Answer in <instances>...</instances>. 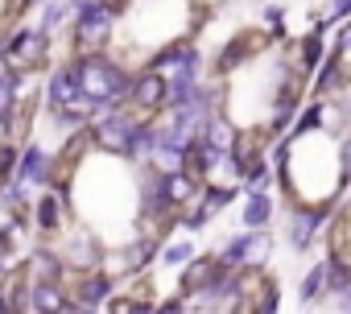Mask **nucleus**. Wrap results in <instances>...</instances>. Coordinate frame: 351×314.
Wrapping results in <instances>:
<instances>
[{"instance_id":"30","label":"nucleus","mask_w":351,"mask_h":314,"mask_svg":"<svg viewBox=\"0 0 351 314\" xmlns=\"http://www.w3.org/2000/svg\"><path fill=\"white\" fill-rule=\"evenodd\" d=\"M182 310H186V298H169V302L153 306V314H182Z\"/></svg>"},{"instance_id":"27","label":"nucleus","mask_w":351,"mask_h":314,"mask_svg":"<svg viewBox=\"0 0 351 314\" xmlns=\"http://www.w3.org/2000/svg\"><path fill=\"white\" fill-rule=\"evenodd\" d=\"M108 314H153L149 298H108Z\"/></svg>"},{"instance_id":"8","label":"nucleus","mask_w":351,"mask_h":314,"mask_svg":"<svg viewBox=\"0 0 351 314\" xmlns=\"http://www.w3.org/2000/svg\"><path fill=\"white\" fill-rule=\"evenodd\" d=\"M326 215H330V207H302L293 215V224H289V244L293 248H310L314 236L326 228Z\"/></svg>"},{"instance_id":"11","label":"nucleus","mask_w":351,"mask_h":314,"mask_svg":"<svg viewBox=\"0 0 351 314\" xmlns=\"http://www.w3.org/2000/svg\"><path fill=\"white\" fill-rule=\"evenodd\" d=\"M236 132H240V128H236L228 116H215V112H211V116H203V120H199V128H195V136H199L203 145H211L215 153H228V149H232V141H236Z\"/></svg>"},{"instance_id":"6","label":"nucleus","mask_w":351,"mask_h":314,"mask_svg":"<svg viewBox=\"0 0 351 314\" xmlns=\"http://www.w3.org/2000/svg\"><path fill=\"white\" fill-rule=\"evenodd\" d=\"M75 99H79V67H75V58H71V62H62V67L50 75V83H46V108L58 112V108H71Z\"/></svg>"},{"instance_id":"34","label":"nucleus","mask_w":351,"mask_h":314,"mask_svg":"<svg viewBox=\"0 0 351 314\" xmlns=\"http://www.w3.org/2000/svg\"><path fill=\"white\" fill-rule=\"evenodd\" d=\"M62 314H95V306H75V302H66Z\"/></svg>"},{"instance_id":"13","label":"nucleus","mask_w":351,"mask_h":314,"mask_svg":"<svg viewBox=\"0 0 351 314\" xmlns=\"http://www.w3.org/2000/svg\"><path fill=\"white\" fill-rule=\"evenodd\" d=\"M215 273H219V261H215V256H199V252H195V256L182 265V298H195V293L215 277Z\"/></svg>"},{"instance_id":"5","label":"nucleus","mask_w":351,"mask_h":314,"mask_svg":"<svg viewBox=\"0 0 351 314\" xmlns=\"http://www.w3.org/2000/svg\"><path fill=\"white\" fill-rule=\"evenodd\" d=\"M50 166H54V157H50L42 145H25V149H17L13 182H17V186H46V182H50Z\"/></svg>"},{"instance_id":"19","label":"nucleus","mask_w":351,"mask_h":314,"mask_svg":"<svg viewBox=\"0 0 351 314\" xmlns=\"http://www.w3.org/2000/svg\"><path fill=\"white\" fill-rule=\"evenodd\" d=\"M269 219H273V199L265 191H248V199H244V228L261 232V228H269Z\"/></svg>"},{"instance_id":"2","label":"nucleus","mask_w":351,"mask_h":314,"mask_svg":"<svg viewBox=\"0 0 351 314\" xmlns=\"http://www.w3.org/2000/svg\"><path fill=\"white\" fill-rule=\"evenodd\" d=\"M0 62L9 71H21V75L42 71L50 62V38L38 25H21V29H13V38L5 46H0Z\"/></svg>"},{"instance_id":"32","label":"nucleus","mask_w":351,"mask_h":314,"mask_svg":"<svg viewBox=\"0 0 351 314\" xmlns=\"http://www.w3.org/2000/svg\"><path fill=\"white\" fill-rule=\"evenodd\" d=\"M9 248H13V236H9V228H0V261L9 256Z\"/></svg>"},{"instance_id":"15","label":"nucleus","mask_w":351,"mask_h":314,"mask_svg":"<svg viewBox=\"0 0 351 314\" xmlns=\"http://www.w3.org/2000/svg\"><path fill=\"white\" fill-rule=\"evenodd\" d=\"M182 62H199V50L182 38V42H173V46H165V50H157L153 58H149V71H157V75H165V71H173V67H182Z\"/></svg>"},{"instance_id":"1","label":"nucleus","mask_w":351,"mask_h":314,"mask_svg":"<svg viewBox=\"0 0 351 314\" xmlns=\"http://www.w3.org/2000/svg\"><path fill=\"white\" fill-rule=\"evenodd\" d=\"M71 5V46L75 54H104V46L112 42V13L99 0H66Z\"/></svg>"},{"instance_id":"22","label":"nucleus","mask_w":351,"mask_h":314,"mask_svg":"<svg viewBox=\"0 0 351 314\" xmlns=\"http://www.w3.org/2000/svg\"><path fill=\"white\" fill-rule=\"evenodd\" d=\"M34 273H38L42 281H58V285H62L66 265H62V256H58L54 248H38V252H34Z\"/></svg>"},{"instance_id":"16","label":"nucleus","mask_w":351,"mask_h":314,"mask_svg":"<svg viewBox=\"0 0 351 314\" xmlns=\"http://www.w3.org/2000/svg\"><path fill=\"white\" fill-rule=\"evenodd\" d=\"M199 186H203V182H199V178H191L186 170H169V174H165V195H169V203L178 207V211H182L186 203H195V199H199Z\"/></svg>"},{"instance_id":"14","label":"nucleus","mask_w":351,"mask_h":314,"mask_svg":"<svg viewBox=\"0 0 351 314\" xmlns=\"http://www.w3.org/2000/svg\"><path fill=\"white\" fill-rule=\"evenodd\" d=\"M339 87H343V54L330 50V54L318 62V71H314V91H318V99H326V95H335Z\"/></svg>"},{"instance_id":"7","label":"nucleus","mask_w":351,"mask_h":314,"mask_svg":"<svg viewBox=\"0 0 351 314\" xmlns=\"http://www.w3.org/2000/svg\"><path fill=\"white\" fill-rule=\"evenodd\" d=\"M58 256H62V265H66V269H79V273H91V269H99V261H104L99 244H95L87 232H75V236H71V244H66Z\"/></svg>"},{"instance_id":"20","label":"nucleus","mask_w":351,"mask_h":314,"mask_svg":"<svg viewBox=\"0 0 351 314\" xmlns=\"http://www.w3.org/2000/svg\"><path fill=\"white\" fill-rule=\"evenodd\" d=\"M0 302H5V314H29V281L21 273L0 281Z\"/></svg>"},{"instance_id":"24","label":"nucleus","mask_w":351,"mask_h":314,"mask_svg":"<svg viewBox=\"0 0 351 314\" xmlns=\"http://www.w3.org/2000/svg\"><path fill=\"white\" fill-rule=\"evenodd\" d=\"M71 17V5L66 0H46V9H42V21H38V29L46 34V38H54L58 29H62V21Z\"/></svg>"},{"instance_id":"9","label":"nucleus","mask_w":351,"mask_h":314,"mask_svg":"<svg viewBox=\"0 0 351 314\" xmlns=\"http://www.w3.org/2000/svg\"><path fill=\"white\" fill-rule=\"evenodd\" d=\"M112 277L104 273V269H91V273H79V281H75V293H71V302L75 306H99V302H108L112 298Z\"/></svg>"},{"instance_id":"25","label":"nucleus","mask_w":351,"mask_h":314,"mask_svg":"<svg viewBox=\"0 0 351 314\" xmlns=\"http://www.w3.org/2000/svg\"><path fill=\"white\" fill-rule=\"evenodd\" d=\"M199 191H203L199 207H203L207 215H215V211H223L228 203H236V191H232V186H199Z\"/></svg>"},{"instance_id":"31","label":"nucleus","mask_w":351,"mask_h":314,"mask_svg":"<svg viewBox=\"0 0 351 314\" xmlns=\"http://www.w3.org/2000/svg\"><path fill=\"white\" fill-rule=\"evenodd\" d=\"M347 13H351V0H335V9H330V25H339Z\"/></svg>"},{"instance_id":"29","label":"nucleus","mask_w":351,"mask_h":314,"mask_svg":"<svg viewBox=\"0 0 351 314\" xmlns=\"http://www.w3.org/2000/svg\"><path fill=\"white\" fill-rule=\"evenodd\" d=\"M17 149L13 141H0V182H13V170H17Z\"/></svg>"},{"instance_id":"17","label":"nucleus","mask_w":351,"mask_h":314,"mask_svg":"<svg viewBox=\"0 0 351 314\" xmlns=\"http://www.w3.org/2000/svg\"><path fill=\"white\" fill-rule=\"evenodd\" d=\"M157 248H161L157 236H141L136 244H128V248L120 252V273H141V269L157 256Z\"/></svg>"},{"instance_id":"35","label":"nucleus","mask_w":351,"mask_h":314,"mask_svg":"<svg viewBox=\"0 0 351 314\" xmlns=\"http://www.w3.org/2000/svg\"><path fill=\"white\" fill-rule=\"evenodd\" d=\"M0 277H5V261H0Z\"/></svg>"},{"instance_id":"26","label":"nucleus","mask_w":351,"mask_h":314,"mask_svg":"<svg viewBox=\"0 0 351 314\" xmlns=\"http://www.w3.org/2000/svg\"><path fill=\"white\" fill-rule=\"evenodd\" d=\"M161 252V261L169 265V269H182L191 256H195V244L191 240H173V244H165V248H157Z\"/></svg>"},{"instance_id":"28","label":"nucleus","mask_w":351,"mask_h":314,"mask_svg":"<svg viewBox=\"0 0 351 314\" xmlns=\"http://www.w3.org/2000/svg\"><path fill=\"white\" fill-rule=\"evenodd\" d=\"M322 124H326V104L318 99V104H310V108L298 116V128H293V136H298V132H314V128H322Z\"/></svg>"},{"instance_id":"10","label":"nucleus","mask_w":351,"mask_h":314,"mask_svg":"<svg viewBox=\"0 0 351 314\" xmlns=\"http://www.w3.org/2000/svg\"><path fill=\"white\" fill-rule=\"evenodd\" d=\"M261 46V34H252V29H244V34H236L228 46H219V58H215V75H228V71H236L244 58H252V50Z\"/></svg>"},{"instance_id":"12","label":"nucleus","mask_w":351,"mask_h":314,"mask_svg":"<svg viewBox=\"0 0 351 314\" xmlns=\"http://www.w3.org/2000/svg\"><path fill=\"white\" fill-rule=\"evenodd\" d=\"M66 302L71 298H66V289L58 281H42V277L29 281V310H38V314H62Z\"/></svg>"},{"instance_id":"18","label":"nucleus","mask_w":351,"mask_h":314,"mask_svg":"<svg viewBox=\"0 0 351 314\" xmlns=\"http://www.w3.org/2000/svg\"><path fill=\"white\" fill-rule=\"evenodd\" d=\"M322 25H314L306 38H302V46H298V67H302V75H314L318 71V62L326 58V46H322Z\"/></svg>"},{"instance_id":"4","label":"nucleus","mask_w":351,"mask_h":314,"mask_svg":"<svg viewBox=\"0 0 351 314\" xmlns=\"http://www.w3.org/2000/svg\"><path fill=\"white\" fill-rule=\"evenodd\" d=\"M124 104H128L132 112H145V116L161 112V108H165V75H157V71H149V67H145L141 75H132Z\"/></svg>"},{"instance_id":"33","label":"nucleus","mask_w":351,"mask_h":314,"mask_svg":"<svg viewBox=\"0 0 351 314\" xmlns=\"http://www.w3.org/2000/svg\"><path fill=\"white\" fill-rule=\"evenodd\" d=\"M265 21H269V25H273V34H281V9H277V5H273V9H269V13H265Z\"/></svg>"},{"instance_id":"3","label":"nucleus","mask_w":351,"mask_h":314,"mask_svg":"<svg viewBox=\"0 0 351 314\" xmlns=\"http://www.w3.org/2000/svg\"><path fill=\"white\" fill-rule=\"evenodd\" d=\"M269 248H273V236L261 228V232H244V236L228 240L223 252H215V261H219V269H244V265H261Z\"/></svg>"},{"instance_id":"21","label":"nucleus","mask_w":351,"mask_h":314,"mask_svg":"<svg viewBox=\"0 0 351 314\" xmlns=\"http://www.w3.org/2000/svg\"><path fill=\"white\" fill-rule=\"evenodd\" d=\"M326 277H330V265H326V256L302 277V289H298V298L306 302V306H314V302H322L326 298Z\"/></svg>"},{"instance_id":"23","label":"nucleus","mask_w":351,"mask_h":314,"mask_svg":"<svg viewBox=\"0 0 351 314\" xmlns=\"http://www.w3.org/2000/svg\"><path fill=\"white\" fill-rule=\"evenodd\" d=\"M34 224H38L42 232H58V228H62V203H58L54 195H42L38 207H34Z\"/></svg>"}]
</instances>
